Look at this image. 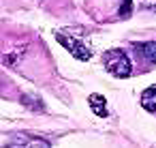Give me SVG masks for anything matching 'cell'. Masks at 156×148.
Instances as JSON below:
<instances>
[{
  "label": "cell",
  "mask_w": 156,
  "mask_h": 148,
  "mask_svg": "<svg viewBox=\"0 0 156 148\" xmlns=\"http://www.w3.org/2000/svg\"><path fill=\"white\" fill-rule=\"evenodd\" d=\"M56 39L79 60H88L92 56V47H90V43L81 30H58Z\"/></svg>",
  "instance_id": "obj_1"
},
{
  "label": "cell",
  "mask_w": 156,
  "mask_h": 148,
  "mask_svg": "<svg viewBox=\"0 0 156 148\" xmlns=\"http://www.w3.org/2000/svg\"><path fill=\"white\" fill-rule=\"evenodd\" d=\"M103 65L113 77H128L133 73V62L124 50H107L103 54Z\"/></svg>",
  "instance_id": "obj_2"
},
{
  "label": "cell",
  "mask_w": 156,
  "mask_h": 148,
  "mask_svg": "<svg viewBox=\"0 0 156 148\" xmlns=\"http://www.w3.org/2000/svg\"><path fill=\"white\" fill-rule=\"evenodd\" d=\"M133 52L135 56L147 65V67H154L156 65V41H143V43H135L133 45Z\"/></svg>",
  "instance_id": "obj_3"
},
{
  "label": "cell",
  "mask_w": 156,
  "mask_h": 148,
  "mask_svg": "<svg viewBox=\"0 0 156 148\" xmlns=\"http://www.w3.org/2000/svg\"><path fill=\"white\" fill-rule=\"evenodd\" d=\"M141 105L147 112H156V84L141 92Z\"/></svg>",
  "instance_id": "obj_4"
},
{
  "label": "cell",
  "mask_w": 156,
  "mask_h": 148,
  "mask_svg": "<svg viewBox=\"0 0 156 148\" xmlns=\"http://www.w3.org/2000/svg\"><path fill=\"white\" fill-rule=\"evenodd\" d=\"M88 103H90V107H92V112H94L96 116H101V118L107 116V101H105V97H101V94H90Z\"/></svg>",
  "instance_id": "obj_5"
},
{
  "label": "cell",
  "mask_w": 156,
  "mask_h": 148,
  "mask_svg": "<svg viewBox=\"0 0 156 148\" xmlns=\"http://www.w3.org/2000/svg\"><path fill=\"white\" fill-rule=\"evenodd\" d=\"M141 2L145 7H150V9H156V0H141Z\"/></svg>",
  "instance_id": "obj_6"
}]
</instances>
